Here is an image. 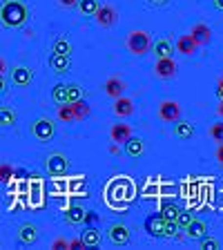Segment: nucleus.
I'll return each instance as SVG.
<instances>
[{
    "label": "nucleus",
    "instance_id": "nucleus-1",
    "mask_svg": "<svg viewBox=\"0 0 223 250\" xmlns=\"http://www.w3.org/2000/svg\"><path fill=\"white\" fill-rule=\"evenodd\" d=\"M0 21L5 22V27H22L29 21V9L22 0H7L0 7Z\"/></svg>",
    "mask_w": 223,
    "mask_h": 250
},
{
    "label": "nucleus",
    "instance_id": "nucleus-2",
    "mask_svg": "<svg viewBox=\"0 0 223 250\" xmlns=\"http://www.w3.org/2000/svg\"><path fill=\"white\" fill-rule=\"evenodd\" d=\"M125 45H127V49H130L134 56H143V54L150 52L152 34H150V31H143V29H134V31H130V34H127Z\"/></svg>",
    "mask_w": 223,
    "mask_h": 250
},
{
    "label": "nucleus",
    "instance_id": "nucleus-3",
    "mask_svg": "<svg viewBox=\"0 0 223 250\" xmlns=\"http://www.w3.org/2000/svg\"><path fill=\"white\" fill-rule=\"evenodd\" d=\"M31 136L36 141H42V143H49L56 136V123L49 116H38L31 123Z\"/></svg>",
    "mask_w": 223,
    "mask_h": 250
},
{
    "label": "nucleus",
    "instance_id": "nucleus-4",
    "mask_svg": "<svg viewBox=\"0 0 223 250\" xmlns=\"http://www.w3.org/2000/svg\"><path fill=\"white\" fill-rule=\"evenodd\" d=\"M45 170H47V174H49V177H54V179L67 177V172H69V159L62 154V152H54V154L47 156Z\"/></svg>",
    "mask_w": 223,
    "mask_h": 250
},
{
    "label": "nucleus",
    "instance_id": "nucleus-5",
    "mask_svg": "<svg viewBox=\"0 0 223 250\" xmlns=\"http://www.w3.org/2000/svg\"><path fill=\"white\" fill-rule=\"evenodd\" d=\"M94 21H96L99 27H103V29H112V27L119 25V11L112 5H99V9L94 14Z\"/></svg>",
    "mask_w": 223,
    "mask_h": 250
},
{
    "label": "nucleus",
    "instance_id": "nucleus-6",
    "mask_svg": "<svg viewBox=\"0 0 223 250\" xmlns=\"http://www.w3.org/2000/svg\"><path fill=\"white\" fill-rule=\"evenodd\" d=\"M107 239L112 241L114 246H127L132 239V230L127 224L123 221H116V224H109L107 228Z\"/></svg>",
    "mask_w": 223,
    "mask_h": 250
},
{
    "label": "nucleus",
    "instance_id": "nucleus-7",
    "mask_svg": "<svg viewBox=\"0 0 223 250\" xmlns=\"http://www.w3.org/2000/svg\"><path fill=\"white\" fill-rule=\"evenodd\" d=\"M179 72V65L177 61L172 56H165V58H156L154 62V74L159 78H163V81H170V78H174Z\"/></svg>",
    "mask_w": 223,
    "mask_h": 250
},
{
    "label": "nucleus",
    "instance_id": "nucleus-8",
    "mask_svg": "<svg viewBox=\"0 0 223 250\" xmlns=\"http://www.w3.org/2000/svg\"><path fill=\"white\" fill-rule=\"evenodd\" d=\"M156 114H159L161 121H165V123H174V121L181 119V105L177 101H161Z\"/></svg>",
    "mask_w": 223,
    "mask_h": 250
},
{
    "label": "nucleus",
    "instance_id": "nucleus-9",
    "mask_svg": "<svg viewBox=\"0 0 223 250\" xmlns=\"http://www.w3.org/2000/svg\"><path fill=\"white\" fill-rule=\"evenodd\" d=\"M31 81H34V69L29 65H16L11 69V83L16 87H27V85H31Z\"/></svg>",
    "mask_w": 223,
    "mask_h": 250
},
{
    "label": "nucleus",
    "instance_id": "nucleus-10",
    "mask_svg": "<svg viewBox=\"0 0 223 250\" xmlns=\"http://www.w3.org/2000/svg\"><path fill=\"white\" fill-rule=\"evenodd\" d=\"M187 34L194 38V42H197L199 47L210 45V41H212V29H210L205 22H194V25L190 27V31H187Z\"/></svg>",
    "mask_w": 223,
    "mask_h": 250
},
{
    "label": "nucleus",
    "instance_id": "nucleus-11",
    "mask_svg": "<svg viewBox=\"0 0 223 250\" xmlns=\"http://www.w3.org/2000/svg\"><path fill=\"white\" fill-rule=\"evenodd\" d=\"M112 114L116 116V119H130L132 114H134V101L127 99V96H119V99H114V105H112Z\"/></svg>",
    "mask_w": 223,
    "mask_h": 250
},
{
    "label": "nucleus",
    "instance_id": "nucleus-12",
    "mask_svg": "<svg viewBox=\"0 0 223 250\" xmlns=\"http://www.w3.org/2000/svg\"><path fill=\"white\" fill-rule=\"evenodd\" d=\"M152 54H154L156 58H165V56H174V42L170 41L167 36H159L152 41L150 45Z\"/></svg>",
    "mask_w": 223,
    "mask_h": 250
},
{
    "label": "nucleus",
    "instance_id": "nucleus-13",
    "mask_svg": "<svg viewBox=\"0 0 223 250\" xmlns=\"http://www.w3.org/2000/svg\"><path fill=\"white\" fill-rule=\"evenodd\" d=\"M145 232L154 239H163L165 237V219L161 214H152L145 219Z\"/></svg>",
    "mask_w": 223,
    "mask_h": 250
},
{
    "label": "nucleus",
    "instance_id": "nucleus-14",
    "mask_svg": "<svg viewBox=\"0 0 223 250\" xmlns=\"http://www.w3.org/2000/svg\"><path fill=\"white\" fill-rule=\"evenodd\" d=\"M174 52L183 54V56H194L199 52V45L194 42V38L190 34H181V36L174 41Z\"/></svg>",
    "mask_w": 223,
    "mask_h": 250
},
{
    "label": "nucleus",
    "instance_id": "nucleus-15",
    "mask_svg": "<svg viewBox=\"0 0 223 250\" xmlns=\"http://www.w3.org/2000/svg\"><path fill=\"white\" fill-rule=\"evenodd\" d=\"M125 89H127V85H125V81L123 78H119V76H109L107 81L103 83V92L107 94L112 101L119 99V96H123Z\"/></svg>",
    "mask_w": 223,
    "mask_h": 250
},
{
    "label": "nucleus",
    "instance_id": "nucleus-16",
    "mask_svg": "<svg viewBox=\"0 0 223 250\" xmlns=\"http://www.w3.org/2000/svg\"><path fill=\"white\" fill-rule=\"evenodd\" d=\"M49 67H52L54 74L62 76V74H67L72 69V58L69 56H62V54H49Z\"/></svg>",
    "mask_w": 223,
    "mask_h": 250
},
{
    "label": "nucleus",
    "instance_id": "nucleus-17",
    "mask_svg": "<svg viewBox=\"0 0 223 250\" xmlns=\"http://www.w3.org/2000/svg\"><path fill=\"white\" fill-rule=\"evenodd\" d=\"M123 146H125V154L130 156V159H141V156L145 154V141L141 139V136L132 134L130 139L123 143Z\"/></svg>",
    "mask_w": 223,
    "mask_h": 250
},
{
    "label": "nucleus",
    "instance_id": "nucleus-18",
    "mask_svg": "<svg viewBox=\"0 0 223 250\" xmlns=\"http://www.w3.org/2000/svg\"><path fill=\"white\" fill-rule=\"evenodd\" d=\"M172 134L177 136V139L181 141H190L194 139V134H197V127H194V123H190V121H174V127H172Z\"/></svg>",
    "mask_w": 223,
    "mask_h": 250
},
{
    "label": "nucleus",
    "instance_id": "nucleus-19",
    "mask_svg": "<svg viewBox=\"0 0 223 250\" xmlns=\"http://www.w3.org/2000/svg\"><path fill=\"white\" fill-rule=\"evenodd\" d=\"M130 136H132V125L130 123H114L112 127H109V139H112V143L123 146Z\"/></svg>",
    "mask_w": 223,
    "mask_h": 250
},
{
    "label": "nucleus",
    "instance_id": "nucleus-20",
    "mask_svg": "<svg viewBox=\"0 0 223 250\" xmlns=\"http://www.w3.org/2000/svg\"><path fill=\"white\" fill-rule=\"evenodd\" d=\"M18 241H20L22 246H34L38 241V228L36 224H20V228H18Z\"/></svg>",
    "mask_w": 223,
    "mask_h": 250
},
{
    "label": "nucleus",
    "instance_id": "nucleus-21",
    "mask_svg": "<svg viewBox=\"0 0 223 250\" xmlns=\"http://www.w3.org/2000/svg\"><path fill=\"white\" fill-rule=\"evenodd\" d=\"M183 232H185V237L187 239H201L203 234H208V224H205V221H201V219H197L194 217L192 221H190V226H187L185 230H183Z\"/></svg>",
    "mask_w": 223,
    "mask_h": 250
},
{
    "label": "nucleus",
    "instance_id": "nucleus-22",
    "mask_svg": "<svg viewBox=\"0 0 223 250\" xmlns=\"http://www.w3.org/2000/svg\"><path fill=\"white\" fill-rule=\"evenodd\" d=\"M85 212L87 210H83L81 206H67L62 210V219L72 226H78V224H85Z\"/></svg>",
    "mask_w": 223,
    "mask_h": 250
},
{
    "label": "nucleus",
    "instance_id": "nucleus-23",
    "mask_svg": "<svg viewBox=\"0 0 223 250\" xmlns=\"http://www.w3.org/2000/svg\"><path fill=\"white\" fill-rule=\"evenodd\" d=\"M72 109H74V119L76 121H87L89 116H92V105L85 101V96L83 99H78V101H74Z\"/></svg>",
    "mask_w": 223,
    "mask_h": 250
},
{
    "label": "nucleus",
    "instance_id": "nucleus-24",
    "mask_svg": "<svg viewBox=\"0 0 223 250\" xmlns=\"http://www.w3.org/2000/svg\"><path fill=\"white\" fill-rule=\"evenodd\" d=\"M81 239L85 241V246H87V248H99L101 241H103V234H101L99 228L89 226V228L83 230V237H81Z\"/></svg>",
    "mask_w": 223,
    "mask_h": 250
},
{
    "label": "nucleus",
    "instance_id": "nucleus-25",
    "mask_svg": "<svg viewBox=\"0 0 223 250\" xmlns=\"http://www.w3.org/2000/svg\"><path fill=\"white\" fill-rule=\"evenodd\" d=\"M72 52H74V45H72V41H69L67 36H58V38H54V42H52V54H62V56H72Z\"/></svg>",
    "mask_w": 223,
    "mask_h": 250
},
{
    "label": "nucleus",
    "instance_id": "nucleus-26",
    "mask_svg": "<svg viewBox=\"0 0 223 250\" xmlns=\"http://www.w3.org/2000/svg\"><path fill=\"white\" fill-rule=\"evenodd\" d=\"M179 210H181V208H179V206L172 201V199H163L161 206H159V214H161L163 219H174V221H177Z\"/></svg>",
    "mask_w": 223,
    "mask_h": 250
},
{
    "label": "nucleus",
    "instance_id": "nucleus-27",
    "mask_svg": "<svg viewBox=\"0 0 223 250\" xmlns=\"http://www.w3.org/2000/svg\"><path fill=\"white\" fill-rule=\"evenodd\" d=\"M18 123V114L11 107H0V127H11Z\"/></svg>",
    "mask_w": 223,
    "mask_h": 250
},
{
    "label": "nucleus",
    "instance_id": "nucleus-28",
    "mask_svg": "<svg viewBox=\"0 0 223 250\" xmlns=\"http://www.w3.org/2000/svg\"><path fill=\"white\" fill-rule=\"evenodd\" d=\"M56 116H58V121H61V123H76V119H74L72 103H62V105H58Z\"/></svg>",
    "mask_w": 223,
    "mask_h": 250
},
{
    "label": "nucleus",
    "instance_id": "nucleus-29",
    "mask_svg": "<svg viewBox=\"0 0 223 250\" xmlns=\"http://www.w3.org/2000/svg\"><path fill=\"white\" fill-rule=\"evenodd\" d=\"M52 101L56 105H62V103H67V85L65 83H56L52 87Z\"/></svg>",
    "mask_w": 223,
    "mask_h": 250
},
{
    "label": "nucleus",
    "instance_id": "nucleus-30",
    "mask_svg": "<svg viewBox=\"0 0 223 250\" xmlns=\"http://www.w3.org/2000/svg\"><path fill=\"white\" fill-rule=\"evenodd\" d=\"M78 11L83 16H94L99 9V0H78Z\"/></svg>",
    "mask_w": 223,
    "mask_h": 250
},
{
    "label": "nucleus",
    "instance_id": "nucleus-31",
    "mask_svg": "<svg viewBox=\"0 0 223 250\" xmlns=\"http://www.w3.org/2000/svg\"><path fill=\"white\" fill-rule=\"evenodd\" d=\"M83 96H85L83 85H78V83H67V103H74V101L83 99Z\"/></svg>",
    "mask_w": 223,
    "mask_h": 250
},
{
    "label": "nucleus",
    "instance_id": "nucleus-32",
    "mask_svg": "<svg viewBox=\"0 0 223 250\" xmlns=\"http://www.w3.org/2000/svg\"><path fill=\"white\" fill-rule=\"evenodd\" d=\"M199 246H201V250H219L221 248L217 237H210V234H203L201 239H199Z\"/></svg>",
    "mask_w": 223,
    "mask_h": 250
},
{
    "label": "nucleus",
    "instance_id": "nucleus-33",
    "mask_svg": "<svg viewBox=\"0 0 223 250\" xmlns=\"http://www.w3.org/2000/svg\"><path fill=\"white\" fill-rule=\"evenodd\" d=\"M208 136L212 141H217V143H223V119L219 121V123H212L208 130Z\"/></svg>",
    "mask_w": 223,
    "mask_h": 250
},
{
    "label": "nucleus",
    "instance_id": "nucleus-34",
    "mask_svg": "<svg viewBox=\"0 0 223 250\" xmlns=\"http://www.w3.org/2000/svg\"><path fill=\"white\" fill-rule=\"evenodd\" d=\"M192 219H194V212H190V210H179V214H177L179 228L185 230L187 226H190V221H192Z\"/></svg>",
    "mask_w": 223,
    "mask_h": 250
},
{
    "label": "nucleus",
    "instance_id": "nucleus-35",
    "mask_svg": "<svg viewBox=\"0 0 223 250\" xmlns=\"http://www.w3.org/2000/svg\"><path fill=\"white\" fill-rule=\"evenodd\" d=\"M14 177H16V170H14V167H11L9 163H2V166H0V181H2V183H9Z\"/></svg>",
    "mask_w": 223,
    "mask_h": 250
},
{
    "label": "nucleus",
    "instance_id": "nucleus-36",
    "mask_svg": "<svg viewBox=\"0 0 223 250\" xmlns=\"http://www.w3.org/2000/svg\"><path fill=\"white\" fill-rule=\"evenodd\" d=\"M52 250H69V239H62V237H56L49 246Z\"/></svg>",
    "mask_w": 223,
    "mask_h": 250
},
{
    "label": "nucleus",
    "instance_id": "nucleus-37",
    "mask_svg": "<svg viewBox=\"0 0 223 250\" xmlns=\"http://www.w3.org/2000/svg\"><path fill=\"white\" fill-rule=\"evenodd\" d=\"M87 246H85V241L78 237V239H69V250H85Z\"/></svg>",
    "mask_w": 223,
    "mask_h": 250
},
{
    "label": "nucleus",
    "instance_id": "nucleus-38",
    "mask_svg": "<svg viewBox=\"0 0 223 250\" xmlns=\"http://www.w3.org/2000/svg\"><path fill=\"white\" fill-rule=\"evenodd\" d=\"M58 5L65 7V9H72V7L78 5V0H58Z\"/></svg>",
    "mask_w": 223,
    "mask_h": 250
},
{
    "label": "nucleus",
    "instance_id": "nucleus-39",
    "mask_svg": "<svg viewBox=\"0 0 223 250\" xmlns=\"http://www.w3.org/2000/svg\"><path fill=\"white\" fill-rule=\"evenodd\" d=\"M214 92H217V99L223 101V78H219V81H217V87H214Z\"/></svg>",
    "mask_w": 223,
    "mask_h": 250
},
{
    "label": "nucleus",
    "instance_id": "nucleus-40",
    "mask_svg": "<svg viewBox=\"0 0 223 250\" xmlns=\"http://www.w3.org/2000/svg\"><path fill=\"white\" fill-rule=\"evenodd\" d=\"M214 156H217V163L223 167V143H219V146H217V154H214Z\"/></svg>",
    "mask_w": 223,
    "mask_h": 250
},
{
    "label": "nucleus",
    "instance_id": "nucleus-41",
    "mask_svg": "<svg viewBox=\"0 0 223 250\" xmlns=\"http://www.w3.org/2000/svg\"><path fill=\"white\" fill-rule=\"evenodd\" d=\"M147 2H150L152 7H165L170 0H147Z\"/></svg>",
    "mask_w": 223,
    "mask_h": 250
},
{
    "label": "nucleus",
    "instance_id": "nucleus-42",
    "mask_svg": "<svg viewBox=\"0 0 223 250\" xmlns=\"http://www.w3.org/2000/svg\"><path fill=\"white\" fill-rule=\"evenodd\" d=\"M7 89V81H5V74H0V94H5Z\"/></svg>",
    "mask_w": 223,
    "mask_h": 250
},
{
    "label": "nucleus",
    "instance_id": "nucleus-43",
    "mask_svg": "<svg viewBox=\"0 0 223 250\" xmlns=\"http://www.w3.org/2000/svg\"><path fill=\"white\" fill-rule=\"evenodd\" d=\"M212 7H214L217 11H221V14H223V0H212Z\"/></svg>",
    "mask_w": 223,
    "mask_h": 250
},
{
    "label": "nucleus",
    "instance_id": "nucleus-44",
    "mask_svg": "<svg viewBox=\"0 0 223 250\" xmlns=\"http://www.w3.org/2000/svg\"><path fill=\"white\" fill-rule=\"evenodd\" d=\"M109 152H112V154H116V156H119V154H121V147H119V143H112V146H109Z\"/></svg>",
    "mask_w": 223,
    "mask_h": 250
},
{
    "label": "nucleus",
    "instance_id": "nucleus-45",
    "mask_svg": "<svg viewBox=\"0 0 223 250\" xmlns=\"http://www.w3.org/2000/svg\"><path fill=\"white\" fill-rule=\"evenodd\" d=\"M7 72V62H5V58H0V74H5Z\"/></svg>",
    "mask_w": 223,
    "mask_h": 250
},
{
    "label": "nucleus",
    "instance_id": "nucleus-46",
    "mask_svg": "<svg viewBox=\"0 0 223 250\" xmlns=\"http://www.w3.org/2000/svg\"><path fill=\"white\" fill-rule=\"evenodd\" d=\"M217 114L223 119V101H219V105H217Z\"/></svg>",
    "mask_w": 223,
    "mask_h": 250
},
{
    "label": "nucleus",
    "instance_id": "nucleus-47",
    "mask_svg": "<svg viewBox=\"0 0 223 250\" xmlns=\"http://www.w3.org/2000/svg\"><path fill=\"white\" fill-rule=\"evenodd\" d=\"M221 78H223V74H221Z\"/></svg>",
    "mask_w": 223,
    "mask_h": 250
}]
</instances>
